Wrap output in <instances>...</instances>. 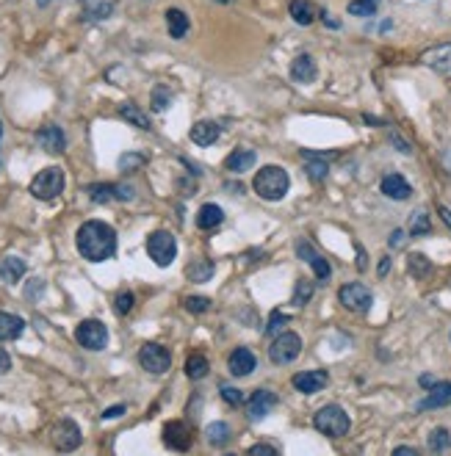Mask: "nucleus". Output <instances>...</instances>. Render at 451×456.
I'll return each instance as SVG.
<instances>
[{
	"instance_id": "1",
	"label": "nucleus",
	"mask_w": 451,
	"mask_h": 456,
	"mask_svg": "<svg viewBox=\"0 0 451 456\" xmlns=\"http://www.w3.org/2000/svg\"><path fill=\"white\" fill-rule=\"evenodd\" d=\"M75 244H78V252L89 263H102L114 258V252H117V232L111 224L92 219V222L81 224L78 235H75Z\"/></svg>"
},
{
	"instance_id": "2",
	"label": "nucleus",
	"mask_w": 451,
	"mask_h": 456,
	"mask_svg": "<svg viewBox=\"0 0 451 456\" xmlns=\"http://www.w3.org/2000/svg\"><path fill=\"white\" fill-rule=\"evenodd\" d=\"M252 188L266 202H280L291 188L288 172L283 166H263V169H258V174L252 180Z\"/></svg>"
},
{
	"instance_id": "3",
	"label": "nucleus",
	"mask_w": 451,
	"mask_h": 456,
	"mask_svg": "<svg viewBox=\"0 0 451 456\" xmlns=\"http://www.w3.org/2000/svg\"><path fill=\"white\" fill-rule=\"evenodd\" d=\"M313 426H316V431H322L324 437L341 440V437H346V434H349V428H352V418L346 415V409H344V407H338V404H327V407H322V409L313 415Z\"/></svg>"
},
{
	"instance_id": "4",
	"label": "nucleus",
	"mask_w": 451,
	"mask_h": 456,
	"mask_svg": "<svg viewBox=\"0 0 451 456\" xmlns=\"http://www.w3.org/2000/svg\"><path fill=\"white\" fill-rule=\"evenodd\" d=\"M64 191V169L62 166H47L31 180V194L42 202H50Z\"/></svg>"
},
{
	"instance_id": "5",
	"label": "nucleus",
	"mask_w": 451,
	"mask_h": 456,
	"mask_svg": "<svg viewBox=\"0 0 451 456\" xmlns=\"http://www.w3.org/2000/svg\"><path fill=\"white\" fill-rule=\"evenodd\" d=\"M147 255L153 258L156 265H172L175 258H177V241H175V235L172 232H166V229H156V232H150L147 235Z\"/></svg>"
},
{
	"instance_id": "6",
	"label": "nucleus",
	"mask_w": 451,
	"mask_h": 456,
	"mask_svg": "<svg viewBox=\"0 0 451 456\" xmlns=\"http://www.w3.org/2000/svg\"><path fill=\"white\" fill-rule=\"evenodd\" d=\"M302 354V337L296 332H280L269 349V359L274 365H288Z\"/></svg>"
},
{
	"instance_id": "7",
	"label": "nucleus",
	"mask_w": 451,
	"mask_h": 456,
	"mask_svg": "<svg viewBox=\"0 0 451 456\" xmlns=\"http://www.w3.org/2000/svg\"><path fill=\"white\" fill-rule=\"evenodd\" d=\"M75 340L83 349H89V352H102L108 346V329H105L102 321H97V318H86V321H81L78 329H75Z\"/></svg>"
},
{
	"instance_id": "8",
	"label": "nucleus",
	"mask_w": 451,
	"mask_h": 456,
	"mask_svg": "<svg viewBox=\"0 0 451 456\" xmlns=\"http://www.w3.org/2000/svg\"><path fill=\"white\" fill-rule=\"evenodd\" d=\"M139 362H141V368L147 371V373H153V376H161L169 371V365H172V354L158 346V343H144L141 349H139Z\"/></svg>"
},
{
	"instance_id": "9",
	"label": "nucleus",
	"mask_w": 451,
	"mask_h": 456,
	"mask_svg": "<svg viewBox=\"0 0 451 456\" xmlns=\"http://www.w3.org/2000/svg\"><path fill=\"white\" fill-rule=\"evenodd\" d=\"M338 299H341V304H344L346 310H352V313H368L371 304H374V294H371L365 285H360V282L344 285V288L338 291Z\"/></svg>"
},
{
	"instance_id": "10",
	"label": "nucleus",
	"mask_w": 451,
	"mask_h": 456,
	"mask_svg": "<svg viewBox=\"0 0 451 456\" xmlns=\"http://www.w3.org/2000/svg\"><path fill=\"white\" fill-rule=\"evenodd\" d=\"M50 443L59 448V451H75L81 445V428L75 421H59V424L50 428Z\"/></svg>"
},
{
	"instance_id": "11",
	"label": "nucleus",
	"mask_w": 451,
	"mask_h": 456,
	"mask_svg": "<svg viewBox=\"0 0 451 456\" xmlns=\"http://www.w3.org/2000/svg\"><path fill=\"white\" fill-rule=\"evenodd\" d=\"M192 428L183 424V421H169L163 426V443L172 448V451H189L192 448Z\"/></svg>"
},
{
	"instance_id": "12",
	"label": "nucleus",
	"mask_w": 451,
	"mask_h": 456,
	"mask_svg": "<svg viewBox=\"0 0 451 456\" xmlns=\"http://www.w3.org/2000/svg\"><path fill=\"white\" fill-rule=\"evenodd\" d=\"M291 385L299 392H305V395H313V392L324 390L329 385V373L327 371H302V373H296L291 379Z\"/></svg>"
},
{
	"instance_id": "13",
	"label": "nucleus",
	"mask_w": 451,
	"mask_h": 456,
	"mask_svg": "<svg viewBox=\"0 0 451 456\" xmlns=\"http://www.w3.org/2000/svg\"><path fill=\"white\" fill-rule=\"evenodd\" d=\"M296 255L313 268V274H316L319 280H329V277H332V265L324 260L322 255H319L308 241H296Z\"/></svg>"
},
{
	"instance_id": "14",
	"label": "nucleus",
	"mask_w": 451,
	"mask_h": 456,
	"mask_svg": "<svg viewBox=\"0 0 451 456\" xmlns=\"http://www.w3.org/2000/svg\"><path fill=\"white\" fill-rule=\"evenodd\" d=\"M274 407H277V395L263 388V390L252 392V398L247 404V415H250V421H263Z\"/></svg>"
},
{
	"instance_id": "15",
	"label": "nucleus",
	"mask_w": 451,
	"mask_h": 456,
	"mask_svg": "<svg viewBox=\"0 0 451 456\" xmlns=\"http://www.w3.org/2000/svg\"><path fill=\"white\" fill-rule=\"evenodd\" d=\"M36 144L45 150V152H64L66 138L64 131L59 125H45L42 131L36 133Z\"/></svg>"
},
{
	"instance_id": "16",
	"label": "nucleus",
	"mask_w": 451,
	"mask_h": 456,
	"mask_svg": "<svg viewBox=\"0 0 451 456\" xmlns=\"http://www.w3.org/2000/svg\"><path fill=\"white\" fill-rule=\"evenodd\" d=\"M380 188H382V194H385L387 199H396V202H404V199L413 196V186H410L402 174H396V172L382 177V186H380Z\"/></svg>"
},
{
	"instance_id": "17",
	"label": "nucleus",
	"mask_w": 451,
	"mask_h": 456,
	"mask_svg": "<svg viewBox=\"0 0 451 456\" xmlns=\"http://www.w3.org/2000/svg\"><path fill=\"white\" fill-rule=\"evenodd\" d=\"M192 141L197 147H211V144H216L219 141V136H222V128H219V122H213V119H202V122H197L192 128Z\"/></svg>"
},
{
	"instance_id": "18",
	"label": "nucleus",
	"mask_w": 451,
	"mask_h": 456,
	"mask_svg": "<svg viewBox=\"0 0 451 456\" xmlns=\"http://www.w3.org/2000/svg\"><path fill=\"white\" fill-rule=\"evenodd\" d=\"M316 75H319V66L313 61V56L302 53V56H296V59L291 61V78H293L296 83H313Z\"/></svg>"
},
{
	"instance_id": "19",
	"label": "nucleus",
	"mask_w": 451,
	"mask_h": 456,
	"mask_svg": "<svg viewBox=\"0 0 451 456\" xmlns=\"http://www.w3.org/2000/svg\"><path fill=\"white\" fill-rule=\"evenodd\" d=\"M255 365H258V359H255V354L250 352V349H235L233 354H230V359H227V368H230V373L233 376H250L252 371H255Z\"/></svg>"
},
{
	"instance_id": "20",
	"label": "nucleus",
	"mask_w": 451,
	"mask_h": 456,
	"mask_svg": "<svg viewBox=\"0 0 451 456\" xmlns=\"http://www.w3.org/2000/svg\"><path fill=\"white\" fill-rule=\"evenodd\" d=\"M423 64L429 66V69H435L438 75L451 78V44H440V47L423 53Z\"/></svg>"
},
{
	"instance_id": "21",
	"label": "nucleus",
	"mask_w": 451,
	"mask_h": 456,
	"mask_svg": "<svg viewBox=\"0 0 451 456\" xmlns=\"http://www.w3.org/2000/svg\"><path fill=\"white\" fill-rule=\"evenodd\" d=\"M451 404V382H435L429 388V395L418 404V409H440Z\"/></svg>"
},
{
	"instance_id": "22",
	"label": "nucleus",
	"mask_w": 451,
	"mask_h": 456,
	"mask_svg": "<svg viewBox=\"0 0 451 456\" xmlns=\"http://www.w3.org/2000/svg\"><path fill=\"white\" fill-rule=\"evenodd\" d=\"M222 222H225V210L219 205H213V202H208V205H202L197 210V227L199 229H213L219 227Z\"/></svg>"
},
{
	"instance_id": "23",
	"label": "nucleus",
	"mask_w": 451,
	"mask_h": 456,
	"mask_svg": "<svg viewBox=\"0 0 451 456\" xmlns=\"http://www.w3.org/2000/svg\"><path fill=\"white\" fill-rule=\"evenodd\" d=\"M23 277H25V260H20V258H14V255H8V258L0 260V282L14 285V282H20Z\"/></svg>"
},
{
	"instance_id": "24",
	"label": "nucleus",
	"mask_w": 451,
	"mask_h": 456,
	"mask_svg": "<svg viewBox=\"0 0 451 456\" xmlns=\"http://www.w3.org/2000/svg\"><path fill=\"white\" fill-rule=\"evenodd\" d=\"M119 116L133 125V128H139V131H153V122H150V116L136 105V102H125V105H119Z\"/></svg>"
},
{
	"instance_id": "25",
	"label": "nucleus",
	"mask_w": 451,
	"mask_h": 456,
	"mask_svg": "<svg viewBox=\"0 0 451 456\" xmlns=\"http://www.w3.org/2000/svg\"><path fill=\"white\" fill-rule=\"evenodd\" d=\"M258 161V155H255V150H235V152H230L225 158V166L230 172H235V174H241V172H250L252 166Z\"/></svg>"
},
{
	"instance_id": "26",
	"label": "nucleus",
	"mask_w": 451,
	"mask_h": 456,
	"mask_svg": "<svg viewBox=\"0 0 451 456\" xmlns=\"http://www.w3.org/2000/svg\"><path fill=\"white\" fill-rule=\"evenodd\" d=\"M189 17H186V11H180V8H166V31L172 39H183L186 33H189Z\"/></svg>"
},
{
	"instance_id": "27",
	"label": "nucleus",
	"mask_w": 451,
	"mask_h": 456,
	"mask_svg": "<svg viewBox=\"0 0 451 456\" xmlns=\"http://www.w3.org/2000/svg\"><path fill=\"white\" fill-rule=\"evenodd\" d=\"M25 332V321L14 313H0V340H17Z\"/></svg>"
},
{
	"instance_id": "28",
	"label": "nucleus",
	"mask_w": 451,
	"mask_h": 456,
	"mask_svg": "<svg viewBox=\"0 0 451 456\" xmlns=\"http://www.w3.org/2000/svg\"><path fill=\"white\" fill-rule=\"evenodd\" d=\"M291 17H293V23H299V25H310L319 14H316V6L310 3V0H291L288 6Z\"/></svg>"
},
{
	"instance_id": "29",
	"label": "nucleus",
	"mask_w": 451,
	"mask_h": 456,
	"mask_svg": "<svg viewBox=\"0 0 451 456\" xmlns=\"http://www.w3.org/2000/svg\"><path fill=\"white\" fill-rule=\"evenodd\" d=\"M205 437H208V443L211 445H216V448H222L230 443V426L222 424V421H216V424H211L205 428Z\"/></svg>"
},
{
	"instance_id": "30",
	"label": "nucleus",
	"mask_w": 451,
	"mask_h": 456,
	"mask_svg": "<svg viewBox=\"0 0 451 456\" xmlns=\"http://www.w3.org/2000/svg\"><path fill=\"white\" fill-rule=\"evenodd\" d=\"M208 371H211V365H208V359L202 357V354H192V357L186 359V376L189 379H205L208 376Z\"/></svg>"
},
{
	"instance_id": "31",
	"label": "nucleus",
	"mask_w": 451,
	"mask_h": 456,
	"mask_svg": "<svg viewBox=\"0 0 451 456\" xmlns=\"http://www.w3.org/2000/svg\"><path fill=\"white\" fill-rule=\"evenodd\" d=\"M316 291V285L310 282V280H296V288H293V296H291V304H296V307H305L308 301H310V296Z\"/></svg>"
},
{
	"instance_id": "32",
	"label": "nucleus",
	"mask_w": 451,
	"mask_h": 456,
	"mask_svg": "<svg viewBox=\"0 0 451 456\" xmlns=\"http://www.w3.org/2000/svg\"><path fill=\"white\" fill-rule=\"evenodd\" d=\"M89 199L97 202V205H105L111 199H117V186L114 183H100V186H89Z\"/></svg>"
},
{
	"instance_id": "33",
	"label": "nucleus",
	"mask_w": 451,
	"mask_h": 456,
	"mask_svg": "<svg viewBox=\"0 0 451 456\" xmlns=\"http://www.w3.org/2000/svg\"><path fill=\"white\" fill-rule=\"evenodd\" d=\"M305 158H308V177H310L313 183H322L324 177H327V172H329L324 155H305Z\"/></svg>"
},
{
	"instance_id": "34",
	"label": "nucleus",
	"mask_w": 451,
	"mask_h": 456,
	"mask_svg": "<svg viewBox=\"0 0 451 456\" xmlns=\"http://www.w3.org/2000/svg\"><path fill=\"white\" fill-rule=\"evenodd\" d=\"M111 14H114V3L111 0H97L92 6H86V11H83L86 20H105Z\"/></svg>"
},
{
	"instance_id": "35",
	"label": "nucleus",
	"mask_w": 451,
	"mask_h": 456,
	"mask_svg": "<svg viewBox=\"0 0 451 456\" xmlns=\"http://www.w3.org/2000/svg\"><path fill=\"white\" fill-rule=\"evenodd\" d=\"M186 274L192 277V282H205L211 274H213V263L211 260H194L189 268H186Z\"/></svg>"
},
{
	"instance_id": "36",
	"label": "nucleus",
	"mask_w": 451,
	"mask_h": 456,
	"mask_svg": "<svg viewBox=\"0 0 451 456\" xmlns=\"http://www.w3.org/2000/svg\"><path fill=\"white\" fill-rule=\"evenodd\" d=\"M169 102H172V92H169V86L158 83V86L153 89V100H150L153 111H156V114H161V111H166V108H169Z\"/></svg>"
},
{
	"instance_id": "37",
	"label": "nucleus",
	"mask_w": 451,
	"mask_h": 456,
	"mask_svg": "<svg viewBox=\"0 0 451 456\" xmlns=\"http://www.w3.org/2000/svg\"><path fill=\"white\" fill-rule=\"evenodd\" d=\"M377 6H380V0H352L349 3V14H355V17H374Z\"/></svg>"
},
{
	"instance_id": "38",
	"label": "nucleus",
	"mask_w": 451,
	"mask_h": 456,
	"mask_svg": "<svg viewBox=\"0 0 451 456\" xmlns=\"http://www.w3.org/2000/svg\"><path fill=\"white\" fill-rule=\"evenodd\" d=\"M429 229H432L429 216H426L423 210H416V213H413V222H410V235H426Z\"/></svg>"
},
{
	"instance_id": "39",
	"label": "nucleus",
	"mask_w": 451,
	"mask_h": 456,
	"mask_svg": "<svg viewBox=\"0 0 451 456\" xmlns=\"http://www.w3.org/2000/svg\"><path fill=\"white\" fill-rule=\"evenodd\" d=\"M407 268H410V274H413V277H426V274L432 271V263L426 260L423 255H410Z\"/></svg>"
},
{
	"instance_id": "40",
	"label": "nucleus",
	"mask_w": 451,
	"mask_h": 456,
	"mask_svg": "<svg viewBox=\"0 0 451 456\" xmlns=\"http://www.w3.org/2000/svg\"><path fill=\"white\" fill-rule=\"evenodd\" d=\"M147 163V155H141V152H125L122 158H119V169L122 172H136L139 166H144Z\"/></svg>"
},
{
	"instance_id": "41",
	"label": "nucleus",
	"mask_w": 451,
	"mask_h": 456,
	"mask_svg": "<svg viewBox=\"0 0 451 456\" xmlns=\"http://www.w3.org/2000/svg\"><path fill=\"white\" fill-rule=\"evenodd\" d=\"M183 304H186L189 313H208L211 310V299L208 296H186Z\"/></svg>"
},
{
	"instance_id": "42",
	"label": "nucleus",
	"mask_w": 451,
	"mask_h": 456,
	"mask_svg": "<svg viewBox=\"0 0 451 456\" xmlns=\"http://www.w3.org/2000/svg\"><path fill=\"white\" fill-rule=\"evenodd\" d=\"M449 443L451 440H449V431H446V428H435V431L429 434V448H432V451H443Z\"/></svg>"
},
{
	"instance_id": "43",
	"label": "nucleus",
	"mask_w": 451,
	"mask_h": 456,
	"mask_svg": "<svg viewBox=\"0 0 451 456\" xmlns=\"http://www.w3.org/2000/svg\"><path fill=\"white\" fill-rule=\"evenodd\" d=\"M283 324H288V316H286V313H280V310H274V313H271V318H269L266 332H269L271 337H277V335H280V329H283Z\"/></svg>"
},
{
	"instance_id": "44",
	"label": "nucleus",
	"mask_w": 451,
	"mask_h": 456,
	"mask_svg": "<svg viewBox=\"0 0 451 456\" xmlns=\"http://www.w3.org/2000/svg\"><path fill=\"white\" fill-rule=\"evenodd\" d=\"M219 390H222L225 404H230V407H241V404H244V395H241V390H238V388H233V385H222Z\"/></svg>"
},
{
	"instance_id": "45",
	"label": "nucleus",
	"mask_w": 451,
	"mask_h": 456,
	"mask_svg": "<svg viewBox=\"0 0 451 456\" xmlns=\"http://www.w3.org/2000/svg\"><path fill=\"white\" fill-rule=\"evenodd\" d=\"M114 310H117L119 316H128L130 310H133V294H130V291H122V294L117 296V301H114Z\"/></svg>"
},
{
	"instance_id": "46",
	"label": "nucleus",
	"mask_w": 451,
	"mask_h": 456,
	"mask_svg": "<svg viewBox=\"0 0 451 456\" xmlns=\"http://www.w3.org/2000/svg\"><path fill=\"white\" fill-rule=\"evenodd\" d=\"M133 196H136V188H133V186H125V183L117 186V199H119V202H130Z\"/></svg>"
},
{
	"instance_id": "47",
	"label": "nucleus",
	"mask_w": 451,
	"mask_h": 456,
	"mask_svg": "<svg viewBox=\"0 0 451 456\" xmlns=\"http://www.w3.org/2000/svg\"><path fill=\"white\" fill-rule=\"evenodd\" d=\"M250 456H277V448H271V445H252L250 448Z\"/></svg>"
},
{
	"instance_id": "48",
	"label": "nucleus",
	"mask_w": 451,
	"mask_h": 456,
	"mask_svg": "<svg viewBox=\"0 0 451 456\" xmlns=\"http://www.w3.org/2000/svg\"><path fill=\"white\" fill-rule=\"evenodd\" d=\"M390 141H393V144L399 147V152H404V155H410V152H413V150H410V144H407V141H404V138H402L399 133L390 131Z\"/></svg>"
},
{
	"instance_id": "49",
	"label": "nucleus",
	"mask_w": 451,
	"mask_h": 456,
	"mask_svg": "<svg viewBox=\"0 0 451 456\" xmlns=\"http://www.w3.org/2000/svg\"><path fill=\"white\" fill-rule=\"evenodd\" d=\"M404 235H407L404 229H393V232H390V241H387V244H390L393 249H399V246H404Z\"/></svg>"
},
{
	"instance_id": "50",
	"label": "nucleus",
	"mask_w": 451,
	"mask_h": 456,
	"mask_svg": "<svg viewBox=\"0 0 451 456\" xmlns=\"http://www.w3.org/2000/svg\"><path fill=\"white\" fill-rule=\"evenodd\" d=\"M119 415H125V404H117V407H108V409L102 412V418H105V421H114V418H119Z\"/></svg>"
},
{
	"instance_id": "51",
	"label": "nucleus",
	"mask_w": 451,
	"mask_h": 456,
	"mask_svg": "<svg viewBox=\"0 0 451 456\" xmlns=\"http://www.w3.org/2000/svg\"><path fill=\"white\" fill-rule=\"evenodd\" d=\"M8 371H11V357H8V352L0 349V376L8 373Z\"/></svg>"
},
{
	"instance_id": "52",
	"label": "nucleus",
	"mask_w": 451,
	"mask_h": 456,
	"mask_svg": "<svg viewBox=\"0 0 451 456\" xmlns=\"http://www.w3.org/2000/svg\"><path fill=\"white\" fill-rule=\"evenodd\" d=\"M393 454L396 456H416L418 451H416V448H410V445H402V448H396Z\"/></svg>"
},
{
	"instance_id": "53",
	"label": "nucleus",
	"mask_w": 451,
	"mask_h": 456,
	"mask_svg": "<svg viewBox=\"0 0 451 456\" xmlns=\"http://www.w3.org/2000/svg\"><path fill=\"white\" fill-rule=\"evenodd\" d=\"M440 216H443V222L451 227V208H446V205H440Z\"/></svg>"
},
{
	"instance_id": "54",
	"label": "nucleus",
	"mask_w": 451,
	"mask_h": 456,
	"mask_svg": "<svg viewBox=\"0 0 451 456\" xmlns=\"http://www.w3.org/2000/svg\"><path fill=\"white\" fill-rule=\"evenodd\" d=\"M432 385H435V376L423 373V376H421V388H432Z\"/></svg>"
},
{
	"instance_id": "55",
	"label": "nucleus",
	"mask_w": 451,
	"mask_h": 456,
	"mask_svg": "<svg viewBox=\"0 0 451 456\" xmlns=\"http://www.w3.org/2000/svg\"><path fill=\"white\" fill-rule=\"evenodd\" d=\"M387 271H390V258H382V263H380V277H385Z\"/></svg>"
},
{
	"instance_id": "56",
	"label": "nucleus",
	"mask_w": 451,
	"mask_h": 456,
	"mask_svg": "<svg viewBox=\"0 0 451 456\" xmlns=\"http://www.w3.org/2000/svg\"><path fill=\"white\" fill-rule=\"evenodd\" d=\"M357 258H360V260H357V268H360V271H365V255H363V249H360V246H357Z\"/></svg>"
},
{
	"instance_id": "57",
	"label": "nucleus",
	"mask_w": 451,
	"mask_h": 456,
	"mask_svg": "<svg viewBox=\"0 0 451 456\" xmlns=\"http://www.w3.org/2000/svg\"><path fill=\"white\" fill-rule=\"evenodd\" d=\"M36 3H39V6H50L53 0H36Z\"/></svg>"
},
{
	"instance_id": "58",
	"label": "nucleus",
	"mask_w": 451,
	"mask_h": 456,
	"mask_svg": "<svg viewBox=\"0 0 451 456\" xmlns=\"http://www.w3.org/2000/svg\"><path fill=\"white\" fill-rule=\"evenodd\" d=\"M219 3H233V0H219Z\"/></svg>"
}]
</instances>
